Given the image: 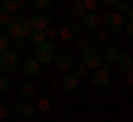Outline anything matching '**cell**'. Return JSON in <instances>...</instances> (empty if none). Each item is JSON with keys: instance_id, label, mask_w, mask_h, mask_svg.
I'll list each match as a JSON object with an SVG mask.
<instances>
[{"instance_id": "cell-1", "label": "cell", "mask_w": 133, "mask_h": 122, "mask_svg": "<svg viewBox=\"0 0 133 122\" xmlns=\"http://www.w3.org/2000/svg\"><path fill=\"white\" fill-rule=\"evenodd\" d=\"M82 62H84L87 69H100V67L104 65L102 62V51H100L95 44H87L84 49H82Z\"/></svg>"}, {"instance_id": "cell-2", "label": "cell", "mask_w": 133, "mask_h": 122, "mask_svg": "<svg viewBox=\"0 0 133 122\" xmlns=\"http://www.w3.org/2000/svg\"><path fill=\"white\" fill-rule=\"evenodd\" d=\"M100 18H102V27L109 29V33H120L124 29V16L122 14H109V11H104V14H100Z\"/></svg>"}, {"instance_id": "cell-3", "label": "cell", "mask_w": 133, "mask_h": 122, "mask_svg": "<svg viewBox=\"0 0 133 122\" xmlns=\"http://www.w3.org/2000/svg\"><path fill=\"white\" fill-rule=\"evenodd\" d=\"M53 56H56V47H53L51 40H44V42H40L38 47L33 49V58H36L40 65H49V62H53Z\"/></svg>"}, {"instance_id": "cell-4", "label": "cell", "mask_w": 133, "mask_h": 122, "mask_svg": "<svg viewBox=\"0 0 133 122\" xmlns=\"http://www.w3.org/2000/svg\"><path fill=\"white\" fill-rule=\"evenodd\" d=\"M20 53L18 49H9V51L0 53V71H16L20 67Z\"/></svg>"}, {"instance_id": "cell-5", "label": "cell", "mask_w": 133, "mask_h": 122, "mask_svg": "<svg viewBox=\"0 0 133 122\" xmlns=\"http://www.w3.org/2000/svg\"><path fill=\"white\" fill-rule=\"evenodd\" d=\"M51 18L53 16L49 14V11H42V9H38L36 14H31V16H27V24L31 29H40V31H44V29L51 24Z\"/></svg>"}, {"instance_id": "cell-6", "label": "cell", "mask_w": 133, "mask_h": 122, "mask_svg": "<svg viewBox=\"0 0 133 122\" xmlns=\"http://www.w3.org/2000/svg\"><path fill=\"white\" fill-rule=\"evenodd\" d=\"M111 82V67H100V69L93 71V75H91V85L95 87V89H107Z\"/></svg>"}, {"instance_id": "cell-7", "label": "cell", "mask_w": 133, "mask_h": 122, "mask_svg": "<svg viewBox=\"0 0 133 122\" xmlns=\"http://www.w3.org/2000/svg\"><path fill=\"white\" fill-rule=\"evenodd\" d=\"M53 62H56V69L62 71V73H66V71H71V67L76 65V60H73V53L71 51H56V56H53Z\"/></svg>"}, {"instance_id": "cell-8", "label": "cell", "mask_w": 133, "mask_h": 122, "mask_svg": "<svg viewBox=\"0 0 133 122\" xmlns=\"http://www.w3.org/2000/svg\"><path fill=\"white\" fill-rule=\"evenodd\" d=\"M14 111L18 113V115H22V118H33L36 113H38V109H36V102H33V100L22 98L20 102L14 104Z\"/></svg>"}, {"instance_id": "cell-9", "label": "cell", "mask_w": 133, "mask_h": 122, "mask_svg": "<svg viewBox=\"0 0 133 122\" xmlns=\"http://www.w3.org/2000/svg\"><path fill=\"white\" fill-rule=\"evenodd\" d=\"M80 22L84 29H98L102 24V18H100V11H84L80 16Z\"/></svg>"}, {"instance_id": "cell-10", "label": "cell", "mask_w": 133, "mask_h": 122, "mask_svg": "<svg viewBox=\"0 0 133 122\" xmlns=\"http://www.w3.org/2000/svg\"><path fill=\"white\" fill-rule=\"evenodd\" d=\"M118 56H120V47L118 44H107V47L102 49V62H104V67L115 65Z\"/></svg>"}, {"instance_id": "cell-11", "label": "cell", "mask_w": 133, "mask_h": 122, "mask_svg": "<svg viewBox=\"0 0 133 122\" xmlns=\"http://www.w3.org/2000/svg\"><path fill=\"white\" fill-rule=\"evenodd\" d=\"M33 102H36V109H38V111H49V109L56 104V95H53V93H42V95H40L38 93Z\"/></svg>"}, {"instance_id": "cell-12", "label": "cell", "mask_w": 133, "mask_h": 122, "mask_svg": "<svg viewBox=\"0 0 133 122\" xmlns=\"http://www.w3.org/2000/svg\"><path fill=\"white\" fill-rule=\"evenodd\" d=\"M64 14L69 16V18H80V16L84 14V2H82V0H69L64 5Z\"/></svg>"}, {"instance_id": "cell-13", "label": "cell", "mask_w": 133, "mask_h": 122, "mask_svg": "<svg viewBox=\"0 0 133 122\" xmlns=\"http://www.w3.org/2000/svg\"><path fill=\"white\" fill-rule=\"evenodd\" d=\"M78 85H80V80H78L76 75L71 73V71H66V73H62V78H60V87H62L64 91L73 93V91H78Z\"/></svg>"}, {"instance_id": "cell-14", "label": "cell", "mask_w": 133, "mask_h": 122, "mask_svg": "<svg viewBox=\"0 0 133 122\" xmlns=\"http://www.w3.org/2000/svg\"><path fill=\"white\" fill-rule=\"evenodd\" d=\"M20 67H22V73L24 75H31V78H33V75L38 73V69H40V62L36 60L33 56H27L22 62H20Z\"/></svg>"}, {"instance_id": "cell-15", "label": "cell", "mask_w": 133, "mask_h": 122, "mask_svg": "<svg viewBox=\"0 0 133 122\" xmlns=\"http://www.w3.org/2000/svg\"><path fill=\"white\" fill-rule=\"evenodd\" d=\"M115 65L120 67V71H133V58L129 56V53H122V51H120Z\"/></svg>"}, {"instance_id": "cell-16", "label": "cell", "mask_w": 133, "mask_h": 122, "mask_svg": "<svg viewBox=\"0 0 133 122\" xmlns=\"http://www.w3.org/2000/svg\"><path fill=\"white\" fill-rule=\"evenodd\" d=\"M27 40L31 42V47H38L40 42H44L47 40V36H44V31H40V29H31L27 36Z\"/></svg>"}, {"instance_id": "cell-17", "label": "cell", "mask_w": 133, "mask_h": 122, "mask_svg": "<svg viewBox=\"0 0 133 122\" xmlns=\"http://www.w3.org/2000/svg\"><path fill=\"white\" fill-rule=\"evenodd\" d=\"M20 93H22V98H27V100H36L38 89H36L31 82H22V85H20Z\"/></svg>"}, {"instance_id": "cell-18", "label": "cell", "mask_w": 133, "mask_h": 122, "mask_svg": "<svg viewBox=\"0 0 133 122\" xmlns=\"http://www.w3.org/2000/svg\"><path fill=\"white\" fill-rule=\"evenodd\" d=\"M56 36L60 38V40H62L64 44H66V42H71L73 38H76V36H73V31H71V27H69V24H62V27L58 29V33H56Z\"/></svg>"}, {"instance_id": "cell-19", "label": "cell", "mask_w": 133, "mask_h": 122, "mask_svg": "<svg viewBox=\"0 0 133 122\" xmlns=\"http://www.w3.org/2000/svg\"><path fill=\"white\" fill-rule=\"evenodd\" d=\"M0 11H5V14H16V11H20L18 2L16 0H2V5H0Z\"/></svg>"}, {"instance_id": "cell-20", "label": "cell", "mask_w": 133, "mask_h": 122, "mask_svg": "<svg viewBox=\"0 0 133 122\" xmlns=\"http://www.w3.org/2000/svg\"><path fill=\"white\" fill-rule=\"evenodd\" d=\"M69 27H71V31H73V36H82L84 33V27H82V22H80V18H69Z\"/></svg>"}, {"instance_id": "cell-21", "label": "cell", "mask_w": 133, "mask_h": 122, "mask_svg": "<svg viewBox=\"0 0 133 122\" xmlns=\"http://www.w3.org/2000/svg\"><path fill=\"white\" fill-rule=\"evenodd\" d=\"M11 111H14V107L9 102H5V100H0V120H7L11 115Z\"/></svg>"}, {"instance_id": "cell-22", "label": "cell", "mask_w": 133, "mask_h": 122, "mask_svg": "<svg viewBox=\"0 0 133 122\" xmlns=\"http://www.w3.org/2000/svg\"><path fill=\"white\" fill-rule=\"evenodd\" d=\"M9 49H11V38L5 36V31H0V53L9 51Z\"/></svg>"}, {"instance_id": "cell-23", "label": "cell", "mask_w": 133, "mask_h": 122, "mask_svg": "<svg viewBox=\"0 0 133 122\" xmlns=\"http://www.w3.org/2000/svg\"><path fill=\"white\" fill-rule=\"evenodd\" d=\"M111 36V33H109V29H107V27H102V24H100V27L98 29H95V40H107V38H109Z\"/></svg>"}, {"instance_id": "cell-24", "label": "cell", "mask_w": 133, "mask_h": 122, "mask_svg": "<svg viewBox=\"0 0 133 122\" xmlns=\"http://www.w3.org/2000/svg\"><path fill=\"white\" fill-rule=\"evenodd\" d=\"M29 31H31V27H29L27 22H22V24H18V38H20V40H27V36H29Z\"/></svg>"}, {"instance_id": "cell-25", "label": "cell", "mask_w": 133, "mask_h": 122, "mask_svg": "<svg viewBox=\"0 0 133 122\" xmlns=\"http://www.w3.org/2000/svg\"><path fill=\"white\" fill-rule=\"evenodd\" d=\"M71 73L76 75L78 80H82V78L87 75V71H84V65H73V67H71Z\"/></svg>"}, {"instance_id": "cell-26", "label": "cell", "mask_w": 133, "mask_h": 122, "mask_svg": "<svg viewBox=\"0 0 133 122\" xmlns=\"http://www.w3.org/2000/svg\"><path fill=\"white\" fill-rule=\"evenodd\" d=\"M82 2H84V11H98L102 0H82Z\"/></svg>"}, {"instance_id": "cell-27", "label": "cell", "mask_w": 133, "mask_h": 122, "mask_svg": "<svg viewBox=\"0 0 133 122\" xmlns=\"http://www.w3.org/2000/svg\"><path fill=\"white\" fill-rule=\"evenodd\" d=\"M31 2H33V7H36V9L47 11L49 7H51V2H53V0H31Z\"/></svg>"}, {"instance_id": "cell-28", "label": "cell", "mask_w": 133, "mask_h": 122, "mask_svg": "<svg viewBox=\"0 0 133 122\" xmlns=\"http://www.w3.org/2000/svg\"><path fill=\"white\" fill-rule=\"evenodd\" d=\"M11 22L14 24H22V22H27V16H24L22 11H16V14H11Z\"/></svg>"}, {"instance_id": "cell-29", "label": "cell", "mask_w": 133, "mask_h": 122, "mask_svg": "<svg viewBox=\"0 0 133 122\" xmlns=\"http://www.w3.org/2000/svg\"><path fill=\"white\" fill-rule=\"evenodd\" d=\"M36 78H38V82H49V80H51V73H49V71H44V69H38Z\"/></svg>"}, {"instance_id": "cell-30", "label": "cell", "mask_w": 133, "mask_h": 122, "mask_svg": "<svg viewBox=\"0 0 133 122\" xmlns=\"http://www.w3.org/2000/svg\"><path fill=\"white\" fill-rule=\"evenodd\" d=\"M9 22H11V16L5 14V11H0V29H5Z\"/></svg>"}, {"instance_id": "cell-31", "label": "cell", "mask_w": 133, "mask_h": 122, "mask_svg": "<svg viewBox=\"0 0 133 122\" xmlns=\"http://www.w3.org/2000/svg\"><path fill=\"white\" fill-rule=\"evenodd\" d=\"M9 87H11L9 78H5V75H0V93H2V91H9Z\"/></svg>"}, {"instance_id": "cell-32", "label": "cell", "mask_w": 133, "mask_h": 122, "mask_svg": "<svg viewBox=\"0 0 133 122\" xmlns=\"http://www.w3.org/2000/svg\"><path fill=\"white\" fill-rule=\"evenodd\" d=\"M87 44H91V38H87V36H80V38H78V49H80V51L87 47Z\"/></svg>"}, {"instance_id": "cell-33", "label": "cell", "mask_w": 133, "mask_h": 122, "mask_svg": "<svg viewBox=\"0 0 133 122\" xmlns=\"http://www.w3.org/2000/svg\"><path fill=\"white\" fill-rule=\"evenodd\" d=\"M56 33H58V29H56V27H51V24H49V27L44 29V36H47V40H49V38H53Z\"/></svg>"}, {"instance_id": "cell-34", "label": "cell", "mask_w": 133, "mask_h": 122, "mask_svg": "<svg viewBox=\"0 0 133 122\" xmlns=\"http://www.w3.org/2000/svg\"><path fill=\"white\" fill-rule=\"evenodd\" d=\"M122 80H124V85H131V82H133V73H131V71H122Z\"/></svg>"}, {"instance_id": "cell-35", "label": "cell", "mask_w": 133, "mask_h": 122, "mask_svg": "<svg viewBox=\"0 0 133 122\" xmlns=\"http://www.w3.org/2000/svg\"><path fill=\"white\" fill-rule=\"evenodd\" d=\"M122 31H127V36H133V22H131V20L124 22V29H122Z\"/></svg>"}, {"instance_id": "cell-36", "label": "cell", "mask_w": 133, "mask_h": 122, "mask_svg": "<svg viewBox=\"0 0 133 122\" xmlns=\"http://www.w3.org/2000/svg\"><path fill=\"white\" fill-rule=\"evenodd\" d=\"M120 0H102V5H107V7H113L115 9V5H118Z\"/></svg>"}, {"instance_id": "cell-37", "label": "cell", "mask_w": 133, "mask_h": 122, "mask_svg": "<svg viewBox=\"0 0 133 122\" xmlns=\"http://www.w3.org/2000/svg\"><path fill=\"white\" fill-rule=\"evenodd\" d=\"M16 2H18L20 9H22V7H27V5H31V0H16Z\"/></svg>"}, {"instance_id": "cell-38", "label": "cell", "mask_w": 133, "mask_h": 122, "mask_svg": "<svg viewBox=\"0 0 133 122\" xmlns=\"http://www.w3.org/2000/svg\"><path fill=\"white\" fill-rule=\"evenodd\" d=\"M64 2H69V0H64Z\"/></svg>"}]
</instances>
